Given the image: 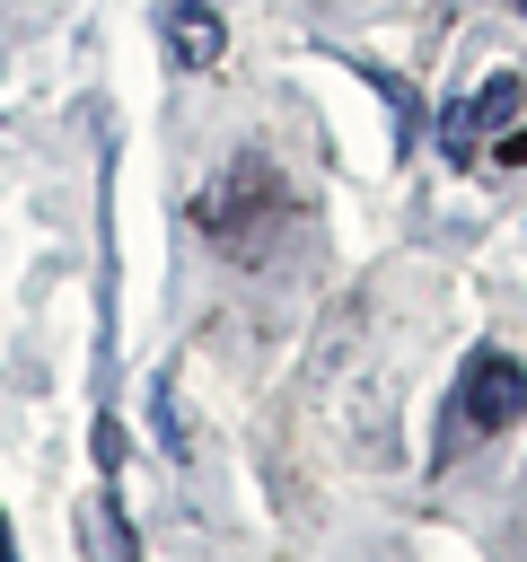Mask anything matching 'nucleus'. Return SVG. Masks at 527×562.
I'll use <instances>...</instances> for the list:
<instances>
[{
	"mask_svg": "<svg viewBox=\"0 0 527 562\" xmlns=\"http://www.w3.org/2000/svg\"><path fill=\"white\" fill-rule=\"evenodd\" d=\"M0 562H18V536H9V518H0Z\"/></svg>",
	"mask_w": 527,
	"mask_h": 562,
	"instance_id": "obj_8",
	"label": "nucleus"
},
{
	"mask_svg": "<svg viewBox=\"0 0 527 562\" xmlns=\"http://www.w3.org/2000/svg\"><path fill=\"white\" fill-rule=\"evenodd\" d=\"M281 211H290V193H281V176H272L264 158H237L228 176H211V184L193 193V220H202V237H211L220 255H237V263H255V255L272 246Z\"/></svg>",
	"mask_w": 527,
	"mask_h": 562,
	"instance_id": "obj_1",
	"label": "nucleus"
},
{
	"mask_svg": "<svg viewBox=\"0 0 527 562\" xmlns=\"http://www.w3.org/2000/svg\"><path fill=\"white\" fill-rule=\"evenodd\" d=\"M79 544H88V562H141V536H132V518L105 483L79 492Z\"/></svg>",
	"mask_w": 527,
	"mask_h": 562,
	"instance_id": "obj_5",
	"label": "nucleus"
},
{
	"mask_svg": "<svg viewBox=\"0 0 527 562\" xmlns=\"http://www.w3.org/2000/svg\"><path fill=\"white\" fill-rule=\"evenodd\" d=\"M448 422H457V439H492V430H509V422H527V369L509 360V351H474L466 360V378H457V404H448ZM448 439V448H457Z\"/></svg>",
	"mask_w": 527,
	"mask_h": 562,
	"instance_id": "obj_2",
	"label": "nucleus"
},
{
	"mask_svg": "<svg viewBox=\"0 0 527 562\" xmlns=\"http://www.w3.org/2000/svg\"><path fill=\"white\" fill-rule=\"evenodd\" d=\"M509 114H518V79L501 70V79H483L466 105H448V114H439V149H448L457 167H474V158H483V140H492V132H509Z\"/></svg>",
	"mask_w": 527,
	"mask_h": 562,
	"instance_id": "obj_4",
	"label": "nucleus"
},
{
	"mask_svg": "<svg viewBox=\"0 0 527 562\" xmlns=\"http://www.w3.org/2000/svg\"><path fill=\"white\" fill-rule=\"evenodd\" d=\"M518 9H527V0H518Z\"/></svg>",
	"mask_w": 527,
	"mask_h": 562,
	"instance_id": "obj_9",
	"label": "nucleus"
},
{
	"mask_svg": "<svg viewBox=\"0 0 527 562\" xmlns=\"http://www.w3.org/2000/svg\"><path fill=\"white\" fill-rule=\"evenodd\" d=\"M492 158H501V167H527V123H509V132H501V149H492Z\"/></svg>",
	"mask_w": 527,
	"mask_h": 562,
	"instance_id": "obj_7",
	"label": "nucleus"
},
{
	"mask_svg": "<svg viewBox=\"0 0 527 562\" xmlns=\"http://www.w3.org/2000/svg\"><path fill=\"white\" fill-rule=\"evenodd\" d=\"M149 422H158V448H167V457H193V439H184V413H176V378H167V369L149 378Z\"/></svg>",
	"mask_w": 527,
	"mask_h": 562,
	"instance_id": "obj_6",
	"label": "nucleus"
},
{
	"mask_svg": "<svg viewBox=\"0 0 527 562\" xmlns=\"http://www.w3.org/2000/svg\"><path fill=\"white\" fill-rule=\"evenodd\" d=\"M158 44H167V61L184 79H202V70L228 61V18L211 0H158Z\"/></svg>",
	"mask_w": 527,
	"mask_h": 562,
	"instance_id": "obj_3",
	"label": "nucleus"
}]
</instances>
